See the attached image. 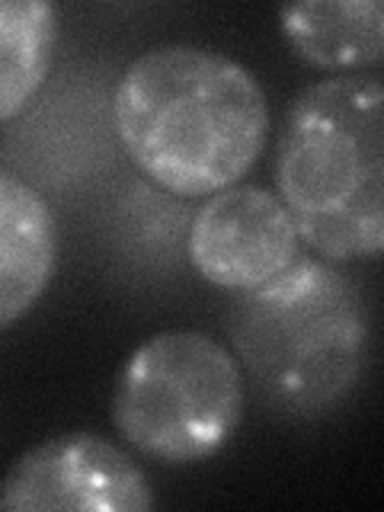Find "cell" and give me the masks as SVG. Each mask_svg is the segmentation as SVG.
Wrapping results in <instances>:
<instances>
[{"mask_svg": "<svg viewBox=\"0 0 384 512\" xmlns=\"http://www.w3.org/2000/svg\"><path fill=\"white\" fill-rule=\"evenodd\" d=\"M122 148L154 186L208 199L260 160L269 100L244 64L202 45H157L122 74L112 100Z\"/></svg>", "mask_w": 384, "mask_h": 512, "instance_id": "1", "label": "cell"}, {"mask_svg": "<svg viewBox=\"0 0 384 512\" xmlns=\"http://www.w3.org/2000/svg\"><path fill=\"white\" fill-rule=\"evenodd\" d=\"M234 359L263 404L320 420L356 394L372 362V308L340 263L298 256L224 314Z\"/></svg>", "mask_w": 384, "mask_h": 512, "instance_id": "2", "label": "cell"}, {"mask_svg": "<svg viewBox=\"0 0 384 512\" xmlns=\"http://www.w3.org/2000/svg\"><path fill=\"white\" fill-rule=\"evenodd\" d=\"M279 199L320 260H378L384 250V87L336 74L304 87L276 148Z\"/></svg>", "mask_w": 384, "mask_h": 512, "instance_id": "3", "label": "cell"}, {"mask_svg": "<svg viewBox=\"0 0 384 512\" xmlns=\"http://www.w3.org/2000/svg\"><path fill=\"white\" fill-rule=\"evenodd\" d=\"M247 381L228 346L202 330H167L128 356L112 388L119 436L160 464L215 458L244 423Z\"/></svg>", "mask_w": 384, "mask_h": 512, "instance_id": "4", "label": "cell"}, {"mask_svg": "<svg viewBox=\"0 0 384 512\" xmlns=\"http://www.w3.org/2000/svg\"><path fill=\"white\" fill-rule=\"evenodd\" d=\"M151 480L116 442L61 432L20 455L0 480V512H148Z\"/></svg>", "mask_w": 384, "mask_h": 512, "instance_id": "5", "label": "cell"}, {"mask_svg": "<svg viewBox=\"0 0 384 512\" xmlns=\"http://www.w3.org/2000/svg\"><path fill=\"white\" fill-rule=\"evenodd\" d=\"M189 263L231 295L260 288L301 256V237L276 192L237 183L208 196L189 224Z\"/></svg>", "mask_w": 384, "mask_h": 512, "instance_id": "6", "label": "cell"}, {"mask_svg": "<svg viewBox=\"0 0 384 512\" xmlns=\"http://www.w3.org/2000/svg\"><path fill=\"white\" fill-rule=\"evenodd\" d=\"M55 269L58 228L52 208L26 180L0 170V330L36 308Z\"/></svg>", "mask_w": 384, "mask_h": 512, "instance_id": "7", "label": "cell"}, {"mask_svg": "<svg viewBox=\"0 0 384 512\" xmlns=\"http://www.w3.org/2000/svg\"><path fill=\"white\" fill-rule=\"evenodd\" d=\"M292 52L317 71L359 74L384 58V7L378 0H301L279 13Z\"/></svg>", "mask_w": 384, "mask_h": 512, "instance_id": "8", "label": "cell"}, {"mask_svg": "<svg viewBox=\"0 0 384 512\" xmlns=\"http://www.w3.org/2000/svg\"><path fill=\"white\" fill-rule=\"evenodd\" d=\"M58 10L45 0H0V125L20 116L52 71Z\"/></svg>", "mask_w": 384, "mask_h": 512, "instance_id": "9", "label": "cell"}]
</instances>
